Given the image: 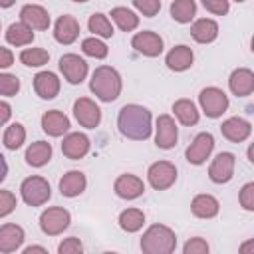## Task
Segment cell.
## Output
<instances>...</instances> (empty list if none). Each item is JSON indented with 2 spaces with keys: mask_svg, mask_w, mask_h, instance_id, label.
<instances>
[{
  "mask_svg": "<svg viewBox=\"0 0 254 254\" xmlns=\"http://www.w3.org/2000/svg\"><path fill=\"white\" fill-rule=\"evenodd\" d=\"M117 129L123 137L133 141H145L151 137L153 131V117L151 111L139 103H127L119 109L117 115Z\"/></svg>",
  "mask_w": 254,
  "mask_h": 254,
  "instance_id": "cell-1",
  "label": "cell"
},
{
  "mask_svg": "<svg viewBox=\"0 0 254 254\" xmlns=\"http://www.w3.org/2000/svg\"><path fill=\"white\" fill-rule=\"evenodd\" d=\"M121 75L115 67L111 65H99L93 73H91V79H89V89L91 93L105 101V103H111L119 97L121 93Z\"/></svg>",
  "mask_w": 254,
  "mask_h": 254,
  "instance_id": "cell-2",
  "label": "cell"
},
{
  "mask_svg": "<svg viewBox=\"0 0 254 254\" xmlns=\"http://www.w3.org/2000/svg\"><path fill=\"white\" fill-rule=\"evenodd\" d=\"M177 248V234L165 224H151L141 236L145 254H171Z\"/></svg>",
  "mask_w": 254,
  "mask_h": 254,
  "instance_id": "cell-3",
  "label": "cell"
},
{
  "mask_svg": "<svg viewBox=\"0 0 254 254\" xmlns=\"http://www.w3.org/2000/svg\"><path fill=\"white\" fill-rule=\"evenodd\" d=\"M20 194H22V200L28 206H42V204H46L50 200L52 189H50V183L44 177L32 175V177H26L22 181Z\"/></svg>",
  "mask_w": 254,
  "mask_h": 254,
  "instance_id": "cell-4",
  "label": "cell"
},
{
  "mask_svg": "<svg viewBox=\"0 0 254 254\" xmlns=\"http://www.w3.org/2000/svg\"><path fill=\"white\" fill-rule=\"evenodd\" d=\"M69 222H71V214L64 206H50L40 214V228L48 236L62 234L69 226Z\"/></svg>",
  "mask_w": 254,
  "mask_h": 254,
  "instance_id": "cell-5",
  "label": "cell"
},
{
  "mask_svg": "<svg viewBox=\"0 0 254 254\" xmlns=\"http://www.w3.org/2000/svg\"><path fill=\"white\" fill-rule=\"evenodd\" d=\"M198 103H200V107H202L206 117L216 119L228 109V95L220 87L210 85V87H204L198 93Z\"/></svg>",
  "mask_w": 254,
  "mask_h": 254,
  "instance_id": "cell-6",
  "label": "cell"
},
{
  "mask_svg": "<svg viewBox=\"0 0 254 254\" xmlns=\"http://www.w3.org/2000/svg\"><path fill=\"white\" fill-rule=\"evenodd\" d=\"M147 181L155 190H167L177 181V167L171 161H157L147 169Z\"/></svg>",
  "mask_w": 254,
  "mask_h": 254,
  "instance_id": "cell-7",
  "label": "cell"
},
{
  "mask_svg": "<svg viewBox=\"0 0 254 254\" xmlns=\"http://www.w3.org/2000/svg\"><path fill=\"white\" fill-rule=\"evenodd\" d=\"M58 67L71 85H77L87 77V62L77 54H64L58 62Z\"/></svg>",
  "mask_w": 254,
  "mask_h": 254,
  "instance_id": "cell-8",
  "label": "cell"
},
{
  "mask_svg": "<svg viewBox=\"0 0 254 254\" xmlns=\"http://www.w3.org/2000/svg\"><path fill=\"white\" fill-rule=\"evenodd\" d=\"M73 115L77 123L85 129H95L101 123V109L99 105L89 97H79L73 103Z\"/></svg>",
  "mask_w": 254,
  "mask_h": 254,
  "instance_id": "cell-9",
  "label": "cell"
},
{
  "mask_svg": "<svg viewBox=\"0 0 254 254\" xmlns=\"http://www.w3.org/2000/svg\"><path fill=\"white\" fill-rule=\"evenodd\" d=\"M212 149H214V137L210 135V133H198L194 139H192V143L187 147V151H185V159L190 163V165H202V163H206V159L210 157V153H212Z\"/></svg>",
  "mask_w": 254,
  "mask_h": 254,
  "instance_id": "cell-10",
  "label": "cell"
},
{
  "mask_svg": "<svg viewBox=\"0 0 254 254\" xmlns=\"http://www.w3.org/2000/svg\"><path fill=\"white\" fill-rule=\"evenodd\" d=\"M177 139H179V131L175 119L169 113L159 115L155 125V145L159 149H173L177 145Z\"/></svg>",
  "mask_w": 254,
  "mask_h": 254,
  "instance_id": "cell-11",
  "label": "cell"
},
{
  "mask_svg": "<svg viewBox=\"0 0 254 254\" xmlns=\"http://www.w3.org/2000/svg\"><path fill=\"white\" fill-rule=\"evenodd\" d=\"M234 165H236V157H234L232 153H228V151L218 153V155L212 159L210 167H208V177H210V181L216 183V185L228 183V181L232 179V175H234Z\"/></svg>",
  "mask_w": 254,
  "mask_h": 254,
  "instance_id": "cell-12",
  "label": "cell"
},
{
  "mask_svg": "<svg viewBox=\"0 0 254 254\" xmlns=\"http://www.w3.org/2000/svg\"><path fill=\"white\" fill-rule=\"evenodd\" d=\"M131 46L139 52V54H143V56H147V58H157L161 52H163V38L157 34V32H153V30H143V32H137L135 36H133V40H131Z\"/></svg>",
  "mask_w": 254,
  "mask_h": 254,
  "instance_id": "cell-13",
  "label": "cell"
},
{
  "mask_svg": "<svg viewBox=\"0 0 254 254\" xmlns=\"http://www.w3.org/2000/svg\"><path fill=\"white\" fill-rule=\"evenodd\" d=\"M113 190L119 198H125V200H133V198H139L143 192H145V183L137 177V175H131V173H125V175H119L113 183Z\"/></svg>",
  "mask_w": 254,
  "mask_h": 254,
  "instance_id": "cell-14",
  "label": "cell"
},
{
  "mask_svg": "<svg viewBox=\"0 0 254 254\" xmlns=\"http://www.w3.org/2000/svg\"><path fill=\"white\" fill-rule=\"evenodd\" d=\"M89 137L85 133H67L62 141V153L71 159V161H79L89 153Z\"/></svg>",
  "mask_w": 254,
  "mask_h": 254,
  "instance_id": "cell-15",
  "label": "cell"
},
{
  "mask_svg": "<svg viewBox=\"0 0 254 254\" xmlns=\"http://www.w3.org/2000/svg\"><path fill=\"white\" fill-rule=\"evenodd\" d=\"M54 38H56V42H60L64 46L73 44L79 38V22L69 14L60 16L54 24Z\"/></svg>",
  "mask_w": 254,
  "mask_h": 254,
  "instance_id": "cell-16",
  "label": "cell"
},
{
  "mask_svg": "<svg viewBox=\"0 0 254 254\" xmlns=\"http://www.w3.org/2000/svg\"><path fill=\"white\" fill-rule=\"evenodd\" d=\"M220 133L230 143H242V141H246L250 137L252 125H250V121H246L242 117H228L226 121H222Z\"/></svg>",
  "mask_w": 254,
  "mask_h": 254,
  "instance_id": "cell-17",
  "label": "cell"
},
{
  "mask_svg": "<svg viewBox=\"0 0 254 254\" xmlns=\"http://www.w3.org/2000/svg\"><path fill=\"white\" fill-rule=\"evenodd\" d=\"M69 127H71L69 117L58 109H50L42 115V129L50 137H62L69 131Z\"/></svg>",
  "mask_w": 254,
  "mask_h": 254,
  "instance_id": "cell-18",
  "label": "cell"
},
{
  "mask_svg": "<svg viewBox=\"0 0 254 254\" xmlns=\"http://www.w3.org/2000/svg\"><path fill=\"white\" fill-rule=\"evenodd\" d=\"M228 87L236 97H248L254 91V73L248 67H238L228 77Z\"/></svg>",
  "mask_w": 254,
  "mask_h": 254,
  "instance_id": "cell-19",
  "label": "cell"
},
{
  "mask_svg": "<svg viewBox=\"0 0 254 254\" xmlns=\"http://www.w3.org/2000/svg\"><path fill=\"white\" fill-rule=\"evenodd\" d=\"M24 238H26V234L20 224H14V222L2 224L0 226V252H4V254L16 252L22 246Z\"/></svg>",
  "mask_w": 254,
  "mask_h": 254,
  "instance_id": "cell-20",
  "label": "cell"
},
{
  "mask_svg": "<svg viewBox=\"0 0 254 254\" xmlns=\"http://www.w3.org/2000/svg\"><path fill=\"white\" fill-rule=\"evenodd\" d=\"M194 62V54L189 46L179 44L175 48L169 50V54L165 56V64L171 71H187Z\"/></svg>",
  "mask_w": 254,
  "mask_h": 254,
  "instance_id": "cell-21",
  "label": "cell"
},
{
  "mask_svg": "<svg viewBox=\"0 0 254 254\" xmlns=\"http://www.w3.org/2000/svg\"><path fill=\"white\" fill-rule=\"evenodd\" d=\"M20 20L30 26L32 30H48L50 28V14L46 8L38 4H26L20 10Z\"/></svg>",
  "mask_w": 254,
  "mask_h": 254,
  "instance_id": "cell-22",
  "label": "cell"
},
{
  "mask_svg": "<svg viewBox=\"0 0 254 254\" xmlns=\"http://www.w3.org/2000/svg\"><path fill=\"white\" fill-rule=\"evenodd\" d=\"M34 91L42 99H54L60 93V79L54 71H38L34 75Z\"/></svg>",
  "mask_w": 254,
  "mask_h": 254,
  "instance_id": "cell-23",
  "label": "cell"
},
{
  "mask_svg": "<svg viewBox=\"0 0 254 254\" xmlns=\"http://www.w3.org/2000/svg\"><path fill=\"white\" fill-rule=\"evenodd\" d=\"M87 187V179L81 171H67L62 179H60V192L62 196H67V198H73V196H79Z\"/></svg>",
  "mask_w": 254,
  "mask_h": 254,
  "instance_id": "cell-24",
  "label": "cell"
},
{
  "mask_svg": "<svg viewBox=\"0 0 254 254\" xmlns=\"http://www.w3.org/2000/svg\"><path fill=\"white\" fill-rule=\"evenodd\" d=\"M190 36L198 44H210L218 36V24L214 20H210V18L194 20L192 26H190Z\"/></svg>",
  "mask_w": 254,
  "mask_h": 254,
  "instance_id": "cell-25",
  "label": "cell"
},
{
  "mask_svg": "<svg viewBox=\"0 0 254 254\" xmlns=\"http://www.w3.org/2000/svg\"><path fill=\"white\" fill-rule=\"evenodd\" d=\"M190 210L198 218H214L220 210V204L212 194H196L190 202Z\"/></svg>",
  "mask_w": 254,
  "mask_h": 254,
  "instance_id": "cell-26",
  "label": "cell"
},
{
  "mask_svg": "<svg viewBox=\"0 0 254 254\" xmlns=\"http://www.w3.org/2000/svg\"><path fill=\"white\" fill-rule=\"evenodd\" d=\"M173 113H175V117H177L183 125H187V127L196 125L198 119H200V113H198L196 105H194L190 99H187V97L177 99V101L173 103Z\"/></svg>",
  "mask_w": 254,
  "mask_h": 254,
  "instance_id": "cell-27",
  "label": "cell"
},
{
  "mask_svg": "<svg viewBox=\"0 0 254 254\" xmlns=\"http://www.w3.org/2000/svg\"><path fill=\"white\" fill-rule=\"evenodd\" d=\"M24 159L30 167H44L52 159V145L46 141H36L26 149Z\"/></svg>",
  "mask_w": 254,
  "mask_h": 254,
  "instance_id": "cell-28",
  "label": "cell"
},
{
  "mask_svg": "<svg viewBox=\"0 0 254 254\" xmlns=\"http://www.w3.org/2000/svg\"><path fill=\"white\" fill-rule=\"evenodd\" d=\"M6 42L12 46H28L34 42V30L30 26H26L22 20L14 22L6 30Z\"/></svg>",
  "mask_w": 254,
  "mask_h": 254,
  "instance_id": "cell-29",
  "label": "cell"
},
{
  "mask_svg": "<svg viewBox=\"0 0 254 254\" xmlns=\"http://www.w3.org/2000/svg\"><path fill=\"white\" fill-rule=\"evenodd\" d=\"M171 18L179 24H189L196 16V2L194 0H173L171 8Z\"/></svg>",
  "mask_w": 254,
  "mask_h": 254,
  "instance_id": "cell-30",
  "label": "cell"
},
{
  "mask_svg": "<svg viewBox=\"0 0 254 254\" xmlns=\"http://www.w3.org/2000/svg\"><path fill=\"white\" fill-rule=\"evenodd\" d=\"M109 16H111V20L119 26L121 32H133V30H137V26H139V16H137L133 10L125 8V6H115Z\"/></svg>",
  "mask_w": 254,
  "mask_h": 254,
  "instance_id": "cell-31",
  "label": "cell"
},
{
  "mask_svg": "<svg viewBox=\"0 0 254 254\" xmlns=\"http://www.w3.org/2000/svg\"><path fill=\"white\" fill-rule=\"evenodd\" d=\"M117 222H119L121 230H125V232H137L145 224V212L141 208H125V210L119 212Z\"/></svg>",
  "mask_w": 254,
  "mask_h": 254,
  "instance_id": "cell-32",
  "label": "cell"
},
{
  "mask_svg": "<svg viewBox=\"0 0 254 254\" xmlns=\"http://www.w3.org/2000/svg\"><path fill=\"white\" fill-rule=\"evenodd\" d=\"M48 60H50V54L44 48H24L20 52V62L28 67H42L48 64Z\"/></svg>",
  "mask_w": 254,
  "mask_h": 254,
  "instance_id": "cell-33",
  "label": "cell"
},
{
  "mask_svg": "<svg viewBox=\"0 0 254 254\" xmlns=\"http://www.w3.org/2000/svg\"><path fill=\"white\" fill-rule=\"evenodd\" d=\"M87 28H89V32H93L99 38H111L113 36V26H111L109 18L105 14H101V12H95V14L89 16Z\"/></svg>",
  "mask_w": 254,
  "mask_h": 254,
  "instance_id": "cell-34",
  "label": "cell"
},
{
  "mask_svg": "<svg viewBox=\"0 0 254 254\" xmlns=\"http://www.w3.org/2000/svg\"><path fill=\"white\" fill-rule=\"evenodd\" d=\"M24 141H26L24 125L22 123H12L4 133V147L10 149V151H16V149H20L24 145Z\"/></svg>",
  "mask_w": 254,
  "mask_h": 254,
  "instance_id": "cell-35",
  "label": "cell"
},
{
  "mask_svg": "<svg viewBox=\"0 0 254 254\" xmlns=\"http://www.w3.org/2000/svg\"><path fill=\"white\" fill-rule=\"evenodd\" d=\"M81 52L89 58H95V60H103L107 54H109V48L105 46V42H101L97 36H91V38H85L81 42Z\"/></svg>",
  "mask_w": 254,
  "mask_h": 254,
  "instance_id": "cell-36",
  "label": "cell"
},
{
  "mask_svg": "<svg viewBox=\"0 0 254 254\" xmlns=\"http://www.w3.org/2000/svg\"><path fill=\"white\" fill-rule=\"evenodd\" d=\"M20 91V79L14 73H0V95L14 97Z\"/></svg>",
  "mask_w": 254,
  "mask_h": 254,
  "instance_id": "cell-37",
  "label": "cell"
},
{
  "mask_svg": "<svg viewBox=\"0 0 254 254\" xmlns=\"http://www.w3.org/2000/svg\"><path fill=\"white\" fill-rule=\"evenodd\" d=\"M238 202L244 210L252 212L254 210V183H246L242 185L240 192H238Z\"/></svg>",
  "mask_w": 254,
  "mask_h": 254,
  "instance_id": "cell-38",
  "label": "cell"
},
{
  "mask_svg": "<svg viewBox=\"0 0 254 254\" xmlns=\"http://www.w3.org/2000/svg\"><path fill=\"white\" fill-rule=\"evenodd\" d=\"M133 6L145 16V18H153L159 14L161 10V0H133Z\"/></svg>",
  "mask_w": 254,
  "mask_h": 254,
  "instance_id": "cell-39",
  "label": "cell"
},
{
  "mask_svg": "<svg viewBox=\"0 0 254 254\" xmlns=\"http://www.w3.org/2000/svg\"><path fill=\"white\" fill-rule=\"evenodd\" d=\"M16 204H18V200L12 190H0V218L12 214Z\"/></svg>",
  "mask_w": 254,
  "mask_h": 254,
  "instance_id": "cell-40",
  "label": "cell"
},
{
  "mask_svg": "<svg viewBox=\"0 0 254 254\" xmlns=\"http://www.w3.org/2000/svg\"><path fill=\"white\" fill-rule=\"evenodd\" d=\"M183 252L185 254H206L208 252V242L204 238H200V236H194V238L185 242Z\"/></svg>",
  "mask_w": 254,
  "mask_h": 254,
  "instance_id": "cell-41",
  "label": "cell"
},
{
  "mask_svg": "<svg viewBox=\"0 0 254 254\" xmlns=\"http://www.w3.org/2000/svg\"><path fill=\"white\" fill-rule=\"evenodd\" d=\"M58 252H60V254H79V252H83V244H81L79 238L69 236V238H64V240L60 242Z\"/></svg>",
  "mask_w": 254,
  "mask_h": 254,
  "instance_id": "cell-42",
  "label": "cell"
},
{
  "mask_svg": "<svg viewBox=\"0 0 254 254\" xmlns=\"http://www.w3.org/2000/svg\"><path fill=\"white\" fill-rule=\"evenodd\" d=\"M200 4L204 6V10H208L214 16H226L230 10L228 0H200Z\"/></svg>",
  "mask_w": 254,
  "mask_h": 254,
  "instance_id": "cell-43",
  "label": "cell"
},
{
  "mask_svg": "<svg viewBox=\"0 0 254 254\" xmlns=\"http://www.w3.org/2000/svg\"><path fill=\"white\" fill-rule=\"evenodd\" d=\"M12 64H14V54H12L8 48L0 46V69H6V67H10Z\"/></svg>",
  "mask_w": 254,
  "mask_h": 254,
  "instance_id": "cell-44",
  "label": "cell"
},
{
  "mask_svg": "<svg viewBox=\"0 0 254 254\" xmlns=\"http://www.w3.org/2000/svg\"><path fill=\"white\" fill-rule=\"evenodd\" d=\"M10 117H12V105H10L8 101H2V99H0V127H2L4 123H8Z\"/></svg>",
  "mask_w": 254,
  "mask_h": 254,
  "instance_id": "cell-45",
  "label": "cell"
},
{
  "mask_svg": "<svg viewBox=\"0 0 254 254\" xmlns=\"http://www.w3.org/2000/svg\"><path fill=\"white\" fill-rule=\"evenodd\" d=\"M6 175H8V163H6V157L0 153V183L6 179Z\"/></svg>",
  "mask_w": 254,
  "mask_h": 254,
  "instance_id": "cell-46",
  "label": "cell"
},
{
  "mask_svg": "<svg viewBox=\"0 0 254 254\" xmlns=\"http://www.w3.org/2000/svg\"><path fill=\"white\" fill-rule=\"evenodd\" d=\"M240 252H244V254H254V240H248L246 244H242V246H240Z\"/></svg>",
  "mask_w": 254,
  "mask_h": 254,
  "instance_id": "cell-47",
  "label": "cell"
},
{
  "mask_svg": "<svg viewBox=\"0 0 254 254\" xmlns=\"http://www.w3.org/2000/svg\"><path fill=\"white\" fill-rule=\"evenodd\" d=\"M32 252H42V254H46L48 250H46L44 246H28V248H24V254H32Z\"/></svg>",
  "mask_w": 254,
  "mask_h": 254,
  "instance_id": "cell-48",
  "label": "cell"
},
{
  "mask_svg": "<svg viewBox=\"0 0 254 254\" xmlns=\"http://www.w3.org/2000/svg\"><path fill=\"white\" fill-rule=\"evenodd\" d=\"M14 4H16V0H0V8H10Z\"/></svg>",
  "mask_w": 254,
  "mask_h": 254,
  "instance_id": "cell-49",
  "label": "cell"
},
{
  "mask_svg": "<svg viewBox=\"0 0 254 254\" xmlns=\"http://www.w3.org/2000/svg\"><path fill=\"white\" fill-rule=\"evenodd\" d=\"M73 2H77V4H83V2H89V0H73Z\"/></svg>",
  "mask_w": 254,
  "mask_h": 254,
  "instance_id": "cell-50",
  "label": "cell"
},
{
  "mask_svg": "<svg viewBox=\"0 0 254 254\" xmlns=\"http://www.w3.org/2000/svg\"><path fill=\"white\" fill-rule=\"evenodd\" d=\"M234 2H244V0H234Z\"/></svg>",
  "mask_w": 254,
  "mask_h": 254,
  "instance_id": "cell-51",
  "label": "cell"
},
{
  "mask_svg": "<svg viewBox=\"0 0 254 254\" xmlns=\"http://www.w3.org/2000/svg\"><path fill=\"white\" fill-rule=\"evenodd\" d=\"M0 30H2V22H0Z\"/></svg>",
  "mask_w": 254,
  "mask_h": 254,
  "instance_id": "cell-52",
  "label": "cell"
}]
</instances>
